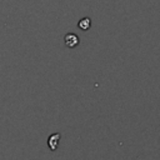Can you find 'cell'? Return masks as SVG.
Segmentation results:
<instances>
[{"mask_svg":"<svg viewBox=\"0 0 160 160\" xmlns=\"http://www.w3.org/2000/svg\"><path fill=\"white\" fill-rule=\"evenodd\" d=\"M78 26H79L81 30H88V29H90V26H91V20H90L89 18H84V19H81V20L78 22Z\"/></svg>","mask_w":160,"mask_h":160,"instance_id":"obj_3","label":"cell"},{"mask_svg":"<svg viewBox=\"0 0 160 160\" xmlns=\"http://www.w3.org/2000/svg\"><path fill=\"white\" fill-rule=\"evenodd\" d=\"M64 41H65V45H66L68 48L72 49V48H75V46L79 44V38H78L76 34L70 32V34H66V35H65Z\"/></svg>","mask_w":160,"mask_h":160,"instance_id":"obj_1","label":"cell"},{"mask_svg":"<svg viewBox=\"0 0 160 160\" xmlns=\"http://www.w3.org/2000/svg\"><path fill=\"white\" fill-rule=\"evenodd\" d=\"M60 139H61V135L59 132H55V134H51L49 138H48V145L50 148V150H56L58 149V145L60 142Z\"/></svg>","mask_w":160,"mask_h":160,"instance_id":"obj_2","label":"cell"}]
</instances>
